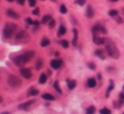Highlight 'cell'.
Instances as JSON below:
<instances>
[{
    "mask_svg": "<svg viewBox=\"0 0 124 114\" xmlns=\"http://www.w3.org/2000/svg\"><path fill=\"white\" fill-rule=\"evenodd\" d=\"M17 29V25L15 24H12V23H8L5 25L4 29V31H3V34L5 38H9L12 36V35L14 33V31L16 30Z\"/></svg>",
    "mask_w": 124,
    "mask_h": 114,
    "instance_id": "obj_3",
    "label": "cell"
},
{
    "mask_svg": "<svg viewBox=\"0 0 124 114\" xmlns=\"http://www.w3.org/2000/svg\"><path fill=\"white\" fill-rule=\"evenodd\" d=\"M75 3L77 4H78V5L83 6V5H84V4L86 3V0H76Z\"/></svg>",
    "mask_w": 124,
    "mask_h": 114,
    "instance_id": "obj_31",
    "label": "cell"
},
{
    "mask_svg": "<svg viewBox=\"0 0 124 114\" xmlns=\"http://www.w3.org/2000/svg\"><path fill=\"white\" fill-rule=\"evenodd\" d=\"M113 89H114V83H113V81H111H111H110V86H109V87H108V89H107V91H106V97H108V96H109L110 92Z\"/></svg>",
    "mask_w": 124,
    "mask_h": 114,
    "instance_id": "obj_21",
    "label": "cell"
},
{
    "mask_svg": "<svg viewBox=\"0 0 124 114\" xmlns=\"http://www.w3.org/2000/svg\"><path fill=\"white\" fill-rule=\"evenodd\" d=\"M76 85H77V82L75 80H67V86L70 90L74 89L76 87Z\"/></svg>",
    "mask_w": 124,
    "mask_h": 114,
    "instance_id": "obj_18",
    "label": "cell"
},
{
    "mask_svg": "<svg viewBox=\"0 0 124 114\" xmlns=\"http://www.w3.org/2000/svg\"><path fill=\"white\" fill-rule=\"evenodd\" d=\"M49 44H50V41H49V39H48V38H43L41 41V46H43V47L48 46Z\"/></svg>",
    "mask_w": 124,
    "mask_h": 114,
    "instance_id": "obj_20",
    "label": "cell"
},
{
    "mask_svg": "<svg viewBox=\"0 0 124 114\" xmlns=\"http://www.w3.org/2000/svg\"><path fill=\"white\" fill-rule=\"evenodd\" d=\"M52 20V16L51 15H49V14H47V15H44L43 17V20H42V23L43 24H47V23H49L50 20Z\"/></svg>",
    "mask_w": 124,
    "mask_h": 114,
    "instance_id": "obj_17",
    "label": "cell"
},
{
    "mask_svg": "<svg viewBox=\"0 0 124 114\" xmlns=\"http://www.w3.org/2000/svg\"><path fill=\"white\" fill-rule=\"evenodd\" d=\"M60 44L64 48H68L69 47V42L66 41V40H62V41H60Z\"/></svg>",
    "mask_w": 124,
    "mask_h": 114,
    "instance_id": "obj_27",
    "label": "cell"
},
{
    "mask_svg": "<svg viewBox=\"0 0 124 114\" xmlns=\"http://www.w3.org/2000/svg\"><path fill=\"white\" fill-rule=\"evenodd\" d=\"M8 2H9V3H11V2H13V1H14V0H7Z\"/></svg>",
    "mask_w": 124,
    "mask_h": 114,
    "instance_id": "obj_39",
    "label": "cell"
},
{
    "mask_svg": "<svg viewBox=\"0 0 124 114\" xmlns=\"http://www.w3.org/2000/svg\"><path fill=\"white\" fill-rule=\"evenodd\" d=\"M33 103H34V101H28V102H25V103H22L21 105L19 106V109H23V110H25V109L28 108V107Z\"/></svg>",
    "mask_w": 124,
    "mask_h": 114,
    "instance_id": "obj_11",
    "label": "cell"
},
{
    "mask_svg": "<svg viewBox=\"0 0 124 114\" xmlns=\"http://www.w3.org/2000/svg\"><path fill=\"white\" fill-rule=\"evenodd\" d=\"M50 66L52 67L54 69H58L60 68L61 66V61L57 60V59H54L50 62Z\"/></svg>",
    "mask_w": 124,
    "mask_h": 114,
    "instance_id": "obj_8",
    "label": "cell"
},
{
    "mask_svg": "<svg viewBox=\"0 0 124 114\" xmlns=\"http://www.w3.org/2000/svg\"><path fill=\"white\" fill-rule=\"evenodd\" d=\"M39 8H35L33 10V14H34V15H38L39 14Z\"/></svg>",
    "mask_w": 124,
    "mask_h": 114,
    "instance_id": "obj_33",
    "label": "cell"
},
{
    "mask_svg": "<svg viewBox=\"0 0 124 114\" xmlns=\"http://www.w3.org/2000/svg\"><path fill=\"white\" fill-rule=\"evenodd\" d=\"M123 89H124V86H123Z\"/></svg>",
    "mask_w": 124,
    "mask_h": 114,
    "instance_id": "obj_44",
    "label": "cell"
},
{
    "mask_svg": "<svg viewBox=\"0 0 124 114\" xmlns=\"http://www.w3.org/2000/svg\"><path fill=\"white\" fill-rule=\"evenodd\" d=\"M3 102V98L1 97V96H0V102Z\"/></svg>",
    "mask_w": 124,
    "mask_h": 114,
    "instance_id": "obj_40",
    "label": "cell"
},
{
    "mask_svg": "<svg viewBox=\"0 0 124 114\" xmlns=\"http://www.w3.org/2000/svg\"><path fill=\"white\" fill-rule=\"evenodd\" d=\"M49 28H50V29L54 28V27L55 26V20L52 19V20L49 22Z\"/></svg>",
    "mask_w": 124,
    "mask_h": 114,
    "instance_id": "obj_30",
    "label": "cell"
},
{
    "mask_svg": "<svg viewBox=\"0 0 124 114\" xmlns=\"http://www.w3.org/2000/svg\"><path fill=\"white\" fill-rule=\"evenodd\" d=\"M93 41L95 44L97 45H101V44H104L105 42V38H102V37H99V36H94L93 37Z\"/></svg>",
    "mask_w": 124,
    "mask_h": 114,
    "instance_id": "obj_9",
    "label": "cell"
},
{
    "mask_svg": "<svg viewBox=\"0 0 124 114\" xmlns=\"http://www.w3.org/2000/svg\"><path fill=\"white\" fill-rule=\"evenodd\" d=\"M73 34H74V37L72 40V44L74 46H76L77 43V39H78V32H77V29H73Z\"/></svg>",
    "mask_w": 124,
    "mask_h": 114,
    "instance_id": "obj_16",
    "label": "cell"
},
{
    "mask_svg": "<svg viewBox=\"0 0 124 114\" xmlns=\"http://www.w3.org/2000/svg\"><path fill=\"white\" fill-rule=\"evenodd\" d=\"M123 114H124V113H123Z\"/></svg>",
    "mask_w": 124,
    "mask_h": 114,
    "instance_id": "obj_45",
    "label": "cell"
},
{
    "mask_svg": "<svg viewBox=\"0 0 124 114\" xmlns=\"http://www.w3.org/2000/svg\"><path fill=\"white\" fill-rule=\"evenodd\" d=\"M54 88L55 89V91H57L58 93H59V94H61V93H62V91H61L60 87H59V82H58V81H54Z\"/></svg>",
    "mask_w": 124,
    "mask_h": 114,
    "instance_id": "obj_22",
    "label": "cell"
},
{
    "mask_svg": "<svg viewBox=\"0 0 124 114\" xmlns=\"http://www.w3.org/2000/svg\"><path fill=\"white\" fill-rule=\"evenodd\" d=\"M41 1H44V0H41Z\"/></svg>",
    "mask_w": 124,
    "mask_h": 114,
    "instance_id": "obj_43",
    "label": "cell"
},
{
    "mask_svg": "<svg viewBox=\"0 0 124 114\" xmlns=\"http://www.w3.org/2000/svg\"><path fill=\"white\" fill-rule=\"evenodd\" d=\"M95 112V107L94 106H91L86 110V114H94Z\"/></svg>",
    "mask_w": 124,
    "mask_h": 114,
    "instance_id": "obj_23",
    "label": "cell"
},
{
    "mask_svg": "<svg viewBox=\"0 0 124 114\" xmlns=\"http://www.w3.org/2000/svg\"><path fill=\"white\" fill-rule=\"evenodd\" d=\"M42 98L44 99V100H46V101H54V96L49 94V93H45V94H43V96H42Z\"/></svg>",
    "mask_w": 124,
    "mask_h": 114,
    "instance_id": "obj_15",
    "label": "cell"
},
{
    "mask_svg": "<svg viewBox=\"0 0 124 114\" xmlns=\"http://www.w3.org/2000/svg\"><path fill=\"white\" fill-rule=\"evenodd\" d=\"M43 61L41 58H38L36 62V64H35V68H36L37 70H39L43 68Z\"/></svg>",
    "mask_w": 124,
    "mask_h": 114,
    "instance_id": "obj_13",
    "label": "cell"
},
{
    "mask_svg": "<svg viewBox=\"0 0 124 114\" xmlns=\"http://www.w3.org/2000/svg\"><path fill=\"white\" fill-rule=\"evenodd\" d=\"M20 73L25 79H30L32 77V72L29 68H22L20 69Z\"/></svg>",
    "mask_w": 124,
    "mask_h": 114,
    "instance_id": "obj_6",
    "label": "cell"
},
{
    "mask_svg": "<svg viewBox=\"0 0 124 114\" xmlns=\"http://www.w3.org/2000/svg\"><path fill=\"white\" fill-rule=\"evenodd\" d=\"M95 55L98 56L99 57L102 59H104V53H103V51L102 50H97L95 51Z\"/></svg>",
    "mask_w": 124,
    "mask_h": 114,
    "instance_id": "obj_25",
    "label": "cell"
},
{
    "mask_svg": "<svg viewBox=\"0 0 124 114\" xmlns=\"http://www.w3.org/2000/svg\"><path fill=\"white\" fill-rule=\"evenodd\" d=\"M34 56H35V52H33V51H27V52H24L21 55H19L14 57V63L16 66L21 67L23 66L24 64L26 63L30 62L34 57Z\"/></svg>",
    "mask_w": 124,
    "mask_h": 114,
    "instance_id": "obj_1",
    "label": "cell"
},
{
    "mask_svg": "<svg viewBox=\"0 0 124 114\" xmlns=\"http://www.w3.org/2000/svg\"><path fill=\"white\" fill-rule=\"evenodd\" d=\"M96 84H97V83H96V80H95V79H94V78H90V79H88V87H90V88L95 87Z\"/></svg>",
    "mask_w": 124,
    "mask_h": 114,
    "instance_id": "obj_12",
    "label": "cell"
},
{
    "mask_svg": "<svg viewBox=\"0 0 124 114\" xmlns=\"http://www.w3.org/2000/svg\"><path fill=\"white\" fill-rule=\"evenodd\" d=\"M8 83H9V85L11 86V87L16 88V87H19V86H21L22 81H21V80L19 79L17 76L11 74V75H9V78H8Z\"/></svg>",
    "mask_w": 124,
    "mask_h": 114,
    "instance_id": "obj_4",
    "label": "cell"
},
{
    "mask_svg": "<svg viewBox=\"0 0 124 114\" xmlns=\"http://www.w3.org/2000/svg\"><path fill=\"white\" fill-rule=\"evenodd\" d=\"M16 1H17V4H20V5H23L26 2V0H16Z\"/></svg>",
    "mask_w": 124,
    "mask_h": 114,
    "instance_id": "obj_37",
    "label": "cell"
},
{
    "mask_svg": "<svg viewBox=\"0 0 124 114\" xmlns=\"http://www.w3.org/2000/svg\"><path fill=\"white\" fill-rule=\"evenodd\" d=\"M46 81H47V76H46V74H42L40 75V77H39L38 82H39L40 84H44Z\"/></svg>",
    "mask_w": 124,
    "mask_h": 114,
    "instance_id": "obj_19",
    "label": "cell"
},
{
    "mask_svg": "<svg viewBox=\"0 0 124 114\" xmlns=\"http://www.w3.org/2000/svg\"><path fill=\"white\" fill-rule=\"evenodd\" d=\"M51 1H52V2H55L56 0H51Z\"/></svg>",
    "mask_w": 124,
    "mask_h": 114,
    "instance_id": "obj_42",
    "label": "cell"
},
{
    "mask_svg": "<svg viewBox=\"0 0 124 114\" xmlns=\"http://www.w3.org/2000/svg\"><path fill=\"white\" fill-rule=\"evenodd\" d=\"M94 15V10H93V9H92V7L90 5H88V7H87L86 9V16L88 17V18L91 19L93 18Z\"/></svg>",
    "mask_w": 124,
    "mask_h": 114,
    "instance_id": "obj_10",
    "label": "cell"
},
{
    "mask_svg": "<svg viewBox=\"0 0 124 114\" xmlns=\"http://www.w3.org/2000/svg\"><path fill=\"white\" fill-rule=\"evenodd\" d=\"M65 32H66V29H65V27L64 26V25H60L59 28V30H58V36H63V35L65 34Z\"/></svg>",
    "mask_w": 124,
    "mask_h": 114,
    "instance_id": "obj_14",
    "label": "cell"
},
{
    "mask_svg": "<svg viewBox=\"0 0 124 114\" xmlns=\"http://www.w3.org/2000/svg\"><path fill=\"white\" fill-rule=\"evenodd\" d=\"M99 33L106 34V29L104 26H102V25H100V27H99Z\"/></svg>",
    "mask_w": 124,
    "mask_h": 114,
    "instance_id": "obj_32",
    "label": "cell"
},
{
    "mask_svg": "<svg viewBox=\"0 0 124 114\" xmlns=\"http://www.w3.org/2000/svg\"><path fill=\"white\" fill-rule=\"evenodd\" d=\"M38 93H39V91H38V90H37V89H32L30 91H29V96H38Z\"/></svg>",
    "mask_w": 124,
    "mask_h": 114,
    "instance_id": "obj_24",
    "label": "cell"
},
{
    "mask_svg": "<svg viewBox=\"0 0 124 114\" xmlns=\"http://www.w3.org/2000/svg\"><path fill=\"white\" fill-rule=\"evenodd\" d=\"M6 14L9 16V18L14 19V20H18V19H20V14H18L15 11H14L11 9H7V11H6Z\"/></svg>",
    "mask_w": 124,
    "mask_h": 114,
    "instance_id": "obj_7",
    "label": "cell"
},
{
    "mask_svg": "<svg viewBox=\"0 0 124 114\" xmlns=\"http://www.w3.org/2000/svg\"><path fill=\"white\" fill-rule=\"evenodd\" d=\"M16 40L18 41H21V42H27V41L29 40V35L27 34L25 30H20V32H18L15 36Z\"/></svg>",
    "mask_w": 124,
    "mask_h": 114,
    "instance_id": "obj_5",
    "label": "cell"
},
{
    "mask_svg": "<svg viewBox=\"0 0 124 114\" xmlns=\"http://www.w3.org/2000/svg\"><path fill=\"white\" fill-rule=\"evenodd\" d=\"M117 14H118V11L116 10V9H111V10L109 11V15L111 16V17H114Z\"/></svg>",
    "mask_w": 124,
    "mask_h": 114,
    "instance_id": "obj_29",
    "label": "cell"
},
{
    "mask_svg": "<svg viewBox=\"0 0 124 114\" xmlns=\"http://www.w3.org/2000/svg\"><path fill=\"white\" fill-rule=\"evenodd\" d=\"M98 77H99V80H101V76H100V74H98Z\"/></svg>",
    "mask_w": 124,
    "mask_h": 114,
    "instance_id": "obj_38",
    "label": "cell"
},
{
    "mask_svg": "<svg viewBox=\"0 0 124 114\" xmlns=\"http://www.w3.org/2000/svg\"><path fill=\"white\" fill-rule=\"evenodd\" d=\"M99 113L100 114H111V110H109L108 108H103L99 111Z\"/></svg>",
    "mask_w": 124,
    "mask_h": 114,
    "instance_id": "obj_28",
    "label": "cell"
},
{
    "mask_svg": "<svg viewBox=\"0 0 124 114\" xmlns=\"http://www.w3.org/2000/svg\"><path fill=\"white\" fill-rule=\"evenodd\" d=\"M26 21L27 24H29V25H34V21L31 18H26Z\"/></svg>",
    "mask_w": 124,
    "mask_h": 114,
    "instance_id": "obj_36",
    "label": "cell"
},
{
    "mask_svg": "<svg viewBox=\"0 0 124 114\" xmlns=\"http://www.w3.org/2000/svg\"><path fill=\"white\" fill-rule=\"evenodd\" d=\"M111 1H112V2H117V1H118V0H111Z\"/></svg>",
    "mask_w": 124,
    "mask_h": 114,
    "instance_id": "obj_41",
    "label": "cell"
},
{
    "mask_svg": "<svg viewBox=\"0 0 124 114\" xmlns=\"http://www.w3.org/2000/svg\"><path fill=\"white\" fill-rule=\"evenodd\" d=\"M59 11H60V13H62V14H66L67 9L65 6V4H61L60 7H59Z\"/></svg>",
    "mask_w": 124,
    "mask_h": 114,
    "instance_id": "obj_26",
    "label": "cell"
},
{
    "mask_svg": "<svg viewBox=\"0 0 124 114\" xmlns=\"http://www.w3.org/2000/svg\"><path fill=\"white\" fill-rule=\"evenodd\" d=\"M28 3L31 7H34L36 5V0H28Z\"/></svg>",
    "mask_w": 124,
    "mask_h": 114,
    "instance_id": "obj_34",
    "label": "cell"
},
{
    "mask_svg": "<svg viewBox=\"0 0 124 114\" xmlns=\"http://www.w3.org/2000/svg\"><path fill=\"white\" fill-rule=\"evenodd\" d=\"M88 66L89 68H91V69H95V64L93 63H88Z\"/></svg>",
    "mask_w": 124,
    "mask_h": 114,
    "instance_id": "obj_35",
    "label": "cell"
},
{
    "mask_svg": "<svg viewBox=\"0 0 124 114\" xmlns=\"http://www.w3.org/2000/svg\"><path fill=\"white\" fill-rule=\"evenodd\" d=\"M104 44H105V49L109 56L115 59L118 58L119 56H120V52H119L118 48L117 47L115 43L112 41H111L110 39H105Z\"/></svg>",
    "mask_w": 124,
    "mask_h": 114,
    "instance_id": "obj_2",
    "label": "cell"
}]
</instances>
